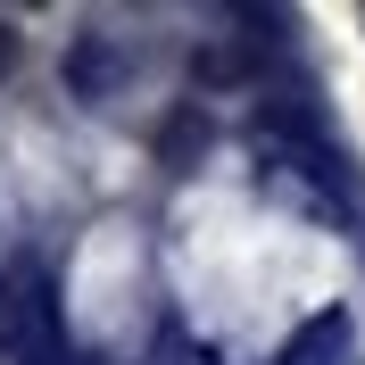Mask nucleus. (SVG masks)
I'll use <instances>...</instances> for the list:
<instances>
[{
	"label": "nucleus",
	"instance_id": "obj_1",
	"mask_svg": "<svg viewBox=\"0 0 365 365\" xmlns=\"http://www.w3.org/2000/svg\"><path fill=\"white\" fill-rule=\"evenodd\" d=\"M0 365H58V299L42 266L0 274Z\"/></svg>",
	"mask_w": 365,
	"mask_h": 365
},
{
	"label": "nucleus",
	"instance_id": "obj_3",
	"mask_svg": "<svg viewBox=\"0 0 365 365\" xmlns=\"http://www.w3.org/2000/svg\"><path fill=\"white\" fill-rule=\"evenodd\" d=\"M349 357H357V349H349V316H316L291 349H282V365H349Z\"/></svg>",
	"mask_w": 365,
	"mask_h": 365
},
{
	"label": "nucleus",
	"instance_id": "obj_4",
	"mask_svg": "<svg viewBox=\"0 0 365 365\" xmlns=\"http://www.w3.org/2000/svg\"><path fill=\"white\" fill-rule=\"evenodd\" d=\"M17 67V34H9V25H0V75Z\"/></svg>",
	"mask_w": 365,
	"mask_h": 365
},
{
	"label": "nucleus",
	"instance_id": "obj_2",
	"mask_svg": "<svg viewBox=\"0 0 365 365\" xmlns=\"http://www.w3.org/2000/svg\"><path fill=\"white\" fill-rule=\"evenodd\" d=\"M116 75H125V58H116V42H108V34H83V42L67 50V83L83 91V100H108V91H116Z\"/></svg>",
	"mask_w": 365,
	"mask_h": 365
}]
</instances>
